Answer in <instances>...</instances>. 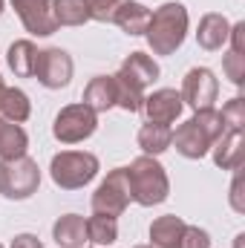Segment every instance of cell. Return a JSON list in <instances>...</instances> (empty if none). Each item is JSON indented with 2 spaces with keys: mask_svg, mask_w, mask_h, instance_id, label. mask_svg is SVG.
<instances>
[{
  "mask_svg": "<svg viewBox=\"0 0 245 248\" xmlns=\"http://www.w3.org/2000/svg\"><path fill=\"white\" fill-rule=\"evenodd\" d=\"M187 9L176 0L162 3L156 12H150V23L144 29L147 46L153 49V55H173L187 38Z\"/></svg>",
  "mask_w": 245,
  "mask_h": 248,
  "instance_id": "6da1fadb",
  "label": "cell"
},
{
  "mask_svg": "<svg viewBox=\"0 0 245 248\" xmlns=\"http://www.w3.org/2000/svg\"><path fill=\"white\" fill-rule=\"evenodd\" d=\"M127 185H130V199L141 208L162 205L170 196V179L168 170L156 156H138L127 168Z\"/></svg>",
  "mask_w": 245,
  "mask_h": 248,
  "instance_id": "7a4b0ae2",
  "label": "cell"
},
{
  "mask_svg": "<svg viewBox=\"0 0 245 248\" xmlns=\"http://www.w3.org/2000/svg\"><path fill=\"white\" fill-rule=\"evenodd\" d=\"M101 170V162L95 153L87 150H61L49 162V176L61 190H78L90 185Z\"/></svg>",
  "mask_w": 245,
  "mask_h": 248,
  "instance_id": "3957f363",
  "label": "cell"
},
{
  "mask_svg": "<svg viewBox=\"0 0 245 248\" xmlns=\"http://www.w3.org/2000/svg\"><path fill=\"white\" fill-rule=\"evenodd\" d=\"M38 187H41V168L35 159H29V156L0 159V193L6 199L23 202V199L35 196Z\"/></svg>",
  "mask_w": 245,
  "mask_h": 248,
  "instance_id": "277c9868",
  "label": "cell"
},
{
  "mask_svg": "<svg viewBox=\"0 0 245 248\" xmlns=\"http://www.w3.org/2000/svg\"><path fill=\"white\" fill-rule=\"evenodd\" d=\"M98 127V113H92L87 104H66L52 122V136L61 144H78L90 139Z\"/></svg>",
  "mask_w": 245,
  "mask_h": 248,
  "instance_id": "5b68a950",
  "label": "cell"
},
{
  "mask_svg": "<svg viewBox=\"0 0 245 248\" xmlns=\"http://www.w3.org/2000/svg\"><path fill=\"white\" fill-rule=\"evenodd\" d=\"M130 185H127V168H116L107 173V179L95 187L92 193V214H104V217H113L119 219L127 205H130Z\"/></svg>",
  "mask_w": 245,
  "mask_h": 248,
  "instance_id": "8992f818",
  "label": "cell"
},
{
  "mask_svg": "<svg viewBox=\"0 0 245 248\" xmlns=\"http://www.w3.org/2000/svg\"><path fill=\"white\" fill-rule=\"evenodd\" d=\"M182 104H187L193 113L196 110H211L216 95H219V81L214 75V69L208 66H193L187 75L182 78Z\"/></svg>",
  "mask_w": 245,
  "mask_h": 248,
  "instance_id": "52a82bcc",
  "label": "cell"
},
{
  "mask_svg": "<svg viewBox=\"0 0 245 248\" xmlns=\"http://www.w3.org/2000/svg\"><path fill=\"white\" fill-rule=\"evenodd\" d=\"M72 69H75V63L69 58V52L61 46H49V49H38L32 78H38V84L46 90H61L72 81Z\"/></svg>",
  "mask_w": 245,
  "mask_h": 248,
  "instance_id": "ba28073f",
  "label": "cell"
},
{
  "mask_svg": "<svg viewBox=\"0 0 245 248\" xmlns=\"http://www.w3.org/2000/svg\"><path fill=\"white\" fill-rule=\"evenodd\" d=\"M12 9L29 35L49 38L58 32L55 15H52V0H12Z\"/></svg>",
  "mask_w": 245,
  "mask_h": 248,
  "instance_id": "9c48e42d",
  "label": "cell"
},
{
  "mask_svg": "<svg viewBox=\"0 0 245 248\" xmlns=\"http://www.w3.org/2000/svg\"><path fill=\"white\" fill-rule=\"evenodd\" d=\"M182 95L173 90V87H162V90H156V93H150V95H144V104H141V113H144V119L153 124H170L176 122L179 116H182Z\"/></svg>",
  "mask_w": 245,
  "mask_h": 248,
  "instance_id": "30bf717a",
  "label": "cell"
},
{
  "mask_svg": "<svg viewBox=\"0 0 245 248\" xmlns=\"http://www.w3.org/2000/svg\"><path fill=\"white\" fill-rule=\"evenodd\" d=\"M170 144H176V153H182L184 159H202V156L214 147V141L205 136V130L193 122V119H187L184 124L176 127Z\"/></svg>",
  "mask_w": 245,
  "mask_h": 248,
  "instance_id": "8fae6325",
  "label": "cell"
},
{
  "mask_svg": "<svg viewBox=\"0 0 245 248\" xmlns=\"http://www.w3.org/2000/svg\"><path fill=\"white\" fill-rule=\"evenodd\" d=\"M228 32H231V23L225 15L219 12H208L202 15L199 20V29H196V44L205 49V52H216L228 44Z\"/></svg>",
  "mask_w": 245,
  "mask_h": 248,
  "instance_id": "7c38bea8",
  "label": "cell"
},
{
  "mask_svg": "<svg viewBox=\"0 0 245 248\" xmlns=\"http://www.w3.org/2000/svg\"><path fill=\"white\" fill-rule=\"evenodd\" d=\"M184 222L176 214H165L156 217L150 222V248H179L182 246V234H184Z\"/></svg>",
  "mask_w": 245,
  "mask_h": 248,
  "instance_id": "4fadbf2b",
  "label": "cell"
},
{
  "mask_svg": "<svg viewBox=\"0 0 245 248\" xmlns=\"http://www.w3.org/2000/svg\"><path fill=\"white\" fill-rule=\"evenodd\" d=\"M214 162L222 170H240L243 165V130H225L214 141Z\"/></svg>",
  "mask_w": 245,
  "mask_h": 248,
  "instance_id": "5bb4252c",
  "label": "cell"
},
{
  "mask_svg": "<svg viewBox=\"0 0 245 248\" xmlns=\"http://www.w3.org/2000/svg\"><path fill=\"white\" fill-rule=\"evenodd\" d=\"M81 104H87L92 113H107L110 107H116V81H113V75H95L84 87Z\"/></svg>",
  "mask_w": 245,
  "mask_h": 248,
  "instance_id": "9a60e30c",
  "label": "cell"
},
{
  "mask_svg": "<svg viewBox=\"0 0 245 248\" xmlns=\"http://www.w3.org/2000/svg\"><path fill=\"white\" fill-rule=\"evenodd\" d=\"M52 240L58 248H84L87 243V219L78 214H63L52 225Z\"/></svg>",
  "mask_w": 245,
  "mask_h": 248,
  "instance_id": "2e32d148",
  "label": "cell"
},
{
  "mask_svg": "<svg viewBox=\"0 0 245 248\" xmlns=\"http://www.w3.org/2000/svg\"><path fill=\"white\" fill-rule=\"evenodd\" d=\"M113 23L124 35L138 38V35H144V29L150 23V9L144 3H138V0H124L119 6V12H116V17H113Z\"/></svg>",
  "mask_w": 245,
  "mask_h": 248,
  "instance_id": "e0dca14e",
  "label": "cell"
},
{
  "mask_svg": "<svg viewBox=\"0 0 245 248\" xmlns=\"http://www.w3.org/2000/svg\"><path fill=\"white\" fill-rule=\"evenodd\" d=\"M122 72L124 78H130L136 87H141V90H147L156 78H159V63L153 61L150 55H144V52H130L127 58L122 61Z\"/></svg>",
  "mask_w": 245,
  "mask_h": 248,
  "instance_id": "ac0fdd59",
  "label": "cell"
},
{
  "mask_svg": "<svg viewBox=\"0 0 245 248\" xmlns=\"http://www.w3.org/2000/svg\"><path fill=\"white\" fill-rule=\"evenodd\" d=\"M0 116L6 122H15V124H23L29 116H32V101L23 90L17 87H6L0 84Z\"/></svg>",
  "mask_w": 245,
  "mask_h": 248,
  "instance_id": "d6986e66",
  "label": "cell"
},
{
  "mask_svg": "<svg viewBox=\"0 0 245 248\" xmlns=\"http://www.w3.org/2000/svg\"><path fill=\"white\" fill-rule=\"evenodd\" d=\"M138 147L144 156H162L165 150H170V141H173V130L168 124H141L138 127V136H136Z\"/></svg>",
  "mask_w": 245,
  "mask_h": 248,
  "instance_id": "ffe728a7",
  "label": "cell"
},
{
  "mask_svg": "<svg viewBox=\"0 0 245 248\" xmlns=\"http://www.w3.org/2000/svg\"><path fill=\"white\" fill-rule=\"evenodd\" d=\"M6 61L9 69L17 75V78H32L35 75V61H38V46L32 41H15L6 52Z\"/></svg>",
  "mask_w": 245,
  "mask_h": 248,
  "instance_id": "44dd1931",
  "label": "cell"
},
{
  "mask_svg": "<svg viewBox=\"0 0 245 248\" xmlns=\"http://www.w3.org/2000/svg\"><path fill=\"white\" fill-rule=\"evenodd\" d=\"M26 147H29V136L20 124L6 122L0 116V159H17V156H26Z\"/></svg>",
  "mask_w": 245,
  "mask_h": 248,
  "instance_id": "7402d4cb",
  "label": "cell"
},
{
  "mask_svg": "<svg viewBox=\"0 0 245 248\" xmlns=\"http://www.w3.org/2000/svg\"><path fill=\"white\" fill-rule=\"evenodd\" d=\"M119 240V219L104 217V214H92L87 219V243L95 248H107Z\"/></svg>",
  "mask_w": 245,
  "mask_h": 248,
  "instance_id": "603a6c76",
  "label": "cell"
},
{
  "mask_svg": "<svg viewBox=\"0 0 245 248\" xmlns=\"http://www.w3.org/2000/svg\"><path fill=\"white\" fill-rule=\"evenodd\" d=\"M52 15L58 26H84L90 20L87 0H52Z\"/></svg>",
  "mask_w": 245,
  "mask_h": 248,
  "instance_id": "cb8c5ba5",
  "label": "cell"
},
{
  "mask_svg": "<svg viewBox=\"0 0 245 248\" xmlns=\"http://www.w3.org/2000/svg\"><path fill=\"white\" fill-rule=\"evenodd\" d=\"M113 81H116V107H122V110H127V113H141L144 90L136 87L130 78H124L122 72H116Z\"/></svg>",
  "mask_w": 245,
  "mask_h": 248,
  "instance_id": "d4e9b609",
  "label": "cell"
},
{
  "mask_svg": "<svg viewBox=\"0 0 245 248\" xmlns=\"http://www.w3.org/2000/svg\"><path fill=\"white\" fill-rule=\"evenodd\" d=\"M193 122L205 130V136H208L211 141H216V139L225 133V122H222L219 110H214V107H211V110H196V113H193Z\"/></svg>",
  "mask_w": 245,
  "mask_h": 248,
  "instance_id": "484cf974",
  "label": "cell"
},
{
  "mask_svg": "<svg viewBox=\"0 0 245 248\" xmlns=\"http://www.w3.org/2000/svg\"><path fill=\"white\" fill-rule=\"evenodd\" d=\"M219 116L225 122V130H243L245 127V98L243 95H234L231 101H225Z\"/></svg>",
  "mask_w": 245,
  "mask_h": 248,
  "instance_id": "4316f807",
  "label": "cell"
},
{
  "mask_svg": "<svg viewBox=\"0 0 245 248\" xmlns=\"http://www.w3.org/2000/svg\"><path fill=\"white\" fill-rule=\"evenodd\" d=\"M124 0H87V9H90V20H98V23H113L119 6Z\"/></svg>",
  "mask_w": 245,
  "mask_h": 248,
  "instance_id": "83f0119b",
  "label": "cell"
},
{
  "mask_svg": "<svg viewBox=\"0 0 245 248\" xmlns=\"http://www.w3.org/2000/svg\"><path fill=\"white\" fill-rule=\"evenodd\" d=\"M222 72H225V78H228L234 87H243L245 84V55L228 52V55L222 58Z\"/></svg>",
  "mask_w": 245,
  "mask_h": 248,
  "instance_id": "f1b7e54d",
  "label": "cell"
},
{
  "mask_svg": "<svg viewBox=\"0 0 245 248\" xmlns=\"http://www.w3.org/2000/svg\"><path fill=\"white\" fill-rule=\"evenodd\" d=\"M179 248H211V234L205 228H199V225H184Z\"/></svg>",
  "mask_w": 245,
  "mask_h": 248,
  "instance_id": "f546056e",
  "label": "cell"
},
{
  "mask_svg": "<svg viewBox=\"0 0 245 248\" xmlns=\"http://www.w3.org/2000/svg\"><path fill=\"white\" fill-rule=\"evenodd\" d=\"M228 41H231V52H240L245 55V20H237L228 32Z\"/></svg>",
  "mask_w": 245,
  "mask_h": 248,
  "instance_id": "4dcf8cb0",
  "label": "cell"
},
{
  "mask_svg": "<svg viewBox=\"0 0 245 248\" xmlns=\"http://www.w3.org/2000/svg\"><path fill=\"white\" fill-rule=\"evenodd\" d=\"M9 248H44V243H41L35 234H17Z\"/></svg>",
  "mask_w": 245,
  "mask_h": 248,
  "instance_id": "1f68e13d",
  "label": "cell"
},
{
  "mask_svg": "<svg viewBox=\"0 0 245 248\" xmlns=\"http://www.w3.org/2000/svg\"><path fill=\"white\" fill-rule=\"evenodd\" d=\"M231 205H234V211H240V214L245 211L243 202H240V176H237V179H234V185H231Z\"/></svg>",
  "mask_w": 245,
  "mask_h": 248,
  "instance_id": "d6a6232c",
  "label": "cell"
},
{
  "mask_svg": "<svg viewBox=\"0 0 245 248\" xmlns=\"http://www.w3.org/2000/svg\"><path fill=\"white\" fill-rule=\"evenodd\" d=\"M0 15H3V0H0Z\"/></svg>",
  "mask_w": 245,
  "mask_h": 248,
  "instance_id": "836d02e7",
  "label": "cell"
},
{
  "mask_svg": "<svg viewBox=\"0 0 245 248\" xmlns=\"http://www.w3.org/2000/svg\"><path fill=\"white\" fill-rule=\"evenodd\" d=\"M133 248H150V246H133Z\"/></svg>",
  "mask_w": 245,
  "mask_h": 248,
  "instance_id": "e575fe53",
  "label": "cell"
},
{
  "mask_svg": "<svg viewBox=\"0 0 245 248\" xmlns=\"http://www.w3.org/2000/svg\"><path fill=\"white\" fill-rule=\"evenodd\" d=\"M0 84H3V75H0Z\"/></svg>",
  "mask_w": 245,
  "mask_h": 248,
  "instance_id": "d590c367",
  "label": "cell"
},
{
  "mask_svg": "<svg viewBox=\"0 0 245 248\" xmlns=\"http://www.w3.org/2000/svg\"><path fill=\"white\" fill-rule=\"evenodd\" d=\"M92 248H95V246H92Z\"/></svg>",
  "mask_w": 245,
  "mask_h": 248,
  "instance_id": "8d00e7d4",
  "label": "cell"
},
{
  "mask_svg": "<svg viewBox=\"0 0 245 248\" xmlns=\"http://www.w3.org/2000/svg\"><path fill=\"white\" fill-rule=\"evenodd\" d=\"M0 248H3V246H0Z\"/></svg>",
  "mask_w": 245,
  "mask_h": 248,
  "instance_id": "74e56055",
  "label": "cell"
}]
</instances>
